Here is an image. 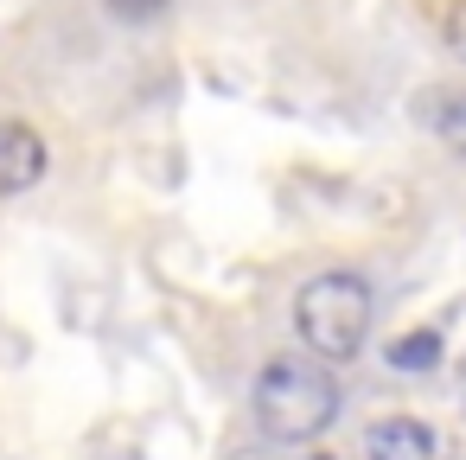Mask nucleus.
<instances>
[{"label":"nucleus","mask_w":466,"mask_h":460,"mask_svg":"<svg viewBox=\"0 0 466 460\" xmlns=\"http://www.w3.org/2000/svg\"><path fill=\"white\" fill-rule=\"evenodd\" d=\"M249 409H256V428L268 441H313L339 422V383L326 364L313 358H268L256 390H249Z\"/></svg>","instance_id":"f257e3e1"},{"label":"nucleus","mask_w":466,"mask_h":460,"mask_svg":"<svg viewBox=\"0 0 466 460\" xmlns=\"http://www.w3.org/2000/svg\"><path fill=\"white\" fill-rule=\"evenodd\" d=\"M370 313H377V307H370V288H364L358 275H345V269L313 275V281L300 288V301H294V326H300L307 352L326 358V364H351V358L364 352Z\"/></svg>","instance_id":"f03ea898"},{"label":"nucleus","mask_w":466,"mask_h":460,"mask_svg":"<svg viewBox=\"0 0 466 460\" xmlns=\"http://www.w3.org/2000/svg\"><path fill=\"white\" fill-rule=\"evenodd\" d=\"M52 154H46V135L26 128V122H0V199L14 192H33L46 179Z\"/></svg>","instance_id":"7ed1b4c3"},{"label":"nucleus","mask_w":466,"mask_h":460,"mask_svg":"<svg viewBox=\"0 0 466 460\" xmlns=\"http://www.w3.org/2000/svg\"><path fill=\"white\" fill-rule=\"evenodd\" d=\"M364 460H434V428L415 415H383L364 428Z\"/></svg>","instance_id":"20e7f679"},{"label":"nucleus","mask_w":466,"mask_h":460,"mask_svg":"<svg viewBox=\"0 0 466 460\" xmlns=\"http://www.w3.org/2000/svg\"><path fill=\"white\" fill-rule=\"evenodd\" d=\"M415 116H421V128L434 141H447L453 154H466V90H428Z\"/></svg>","instance_id":"39448f33"},{"label":"nucleus","mask_w":466,"mask_h":460,"mask_svg":"<svg viewBox=\"0 0 466 460\" xmlns=\"http://www.w3.org/2000/svg\"><path fill=\"white\" fill-rule=\"evenodd\" d=\"M441 364V332H402L390 339V371H434Z\"/></svg>","instance_id":"423d86ee"},{"label":"nucleus","mask_w":466,"mask_h":460,"mask_svg":"<svg viewBox=\"0 0 466 460\" xmlns=\"http://www.w3.org/2000/svg\"><path fill=\"white\" fill-rule=\"evenodd\" d=\"M103 7H109L116 20H135V26H141V20H160L173 0H103Z\"/></svg>","instance_id":"0eeeda50"},{"label":"nucleus","mask_w":466,"mask_h":460,"mask_svg":"<svg viewBox=\"0 0 466 460\" xmlns=\"http://www.w3.org/2000/svg\"><path fill=\"white\" fill-rule=\"evenodd\" d=\"M441 39H447V52L466 65V0H453V7H447V20H441Z\"/></svg>","instance_id":"6e6552de"},{"label":"nucleus","mask_w":466,"mask_h":460,"mask_svg":"<svg viewBox=\"0 0 466 460\" xmlns=\"http://www.w3.org/2000/svg\"><path fill=\"white\" fill-rule=\"evenodd\" d=\"M237 460H268V454H237Z\"/></svg>","instance_id":"1a4fd4ad"},{"label":"nucleus","mask_w":466,"mask_h":460,"mask_svg":"<svg viewBox=\"0 0 466 460\" xmlns=\"http://www.w3.org/2000/svg\"><path fill=\"white\" fill-rule=\"evenodd\" d=\"M307 460H332V454H307Z\"/></svg>","instance_id":"9d476101"}]
</instances>
